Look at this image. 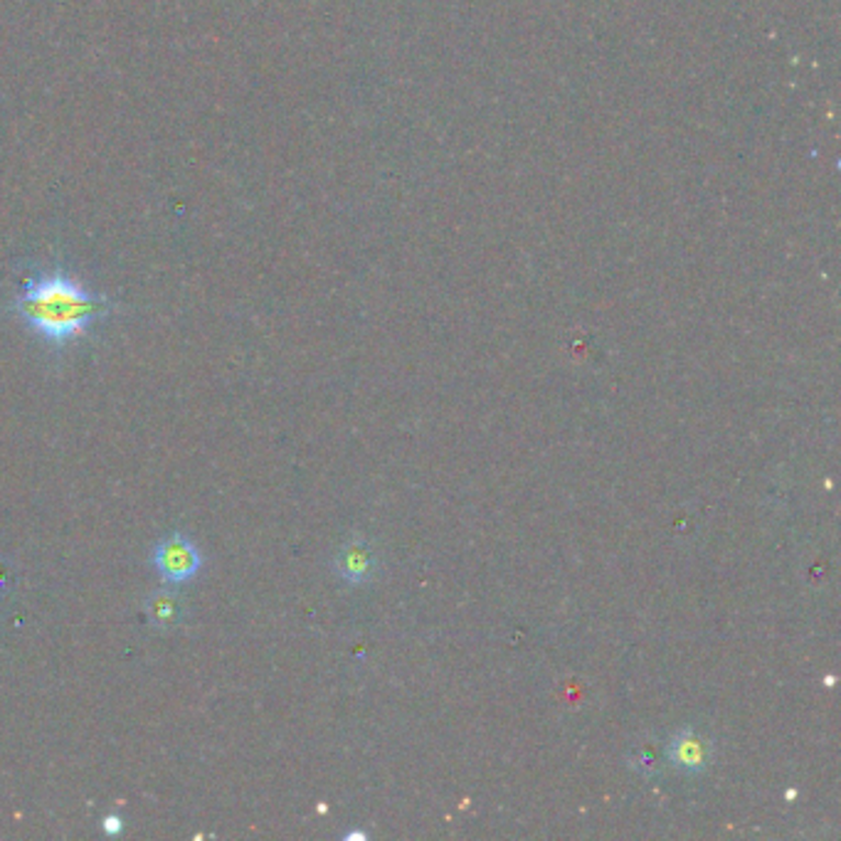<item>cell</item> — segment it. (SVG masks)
Returning <instances> with one entry per match:
<instances>
[{
    "mask_svg": "<svg viewBox=\"0 0 841 841\" xmlns=\"http://www.w3.org/2000/svg\"><path fill=\"white\" fill-rule=\"evenodd\" d=\"M154 563L168 583H186L200 570V553L186 536H168L156 548Z\"/></svg>",
    "mask_w": 841,
    "mask_h": 841,
    "instance_id": "7a4b0ae2",
    "label": "cell"
},
{
    "mask_svg": "<svg viewBox=\"0 0 841 841\" xmlns=\"http://www.w3.org/2000/svg\"><path fill=\"white\" fill-rule=\"evenodd\" d=\"M102 829H104V834H109V837H116V834H122L124 825H122V819H119L116 815H109V817H104Z\"/></svg>",
    "mask_w": 841,
    "mask_h": 841,
    "instance_id": "8992f818",
    "label": "cell"
},
{
    "mask_svg": "<svg viewBox=\"0 0 841 841\" xmlns=\"http://www.w3.org/2000/svg\"><path fill=\"white\" fill-rule=\"evenodd\" d=\"M15 312L49 344L63 346L67 340L85 336L87 328L109 312V302L104 296L87 292L65 272H49L27 279L25 289L15 299Z\"/></svg>",
    "mask_w": 841,
    "mask_h": 841,
    "instance_id": "6da1fadb",
    "label": "cell"
},
{
    "mask_svg": "<svg viewBox=\"0 0 841 841\" xmlns=\"http://www.w3.org/2000/svg\"><path fill=\"white\" fill-rule=\"evenodd\" d=\"M375 556L373 548L363 540H350L336 556V573L350 585H366L373 580L375 573Z\"/></svg>",
    "mask_w": 841,
    "mask_h": 841,
    "instance_id": "277c9868",
    "label": "cell"
},
{
    "mask_svg": "<svg viewBox=\"0 0 841 841\" xmlns=\"http://www.w3.org/2000/svg\"><path fill=\"white\" fill-rule=\"evenodd\" d=\"M148 615H152V619L156 625H173L176 617H178V599L168 593V590H161V593H156L152 597V603H148Z\"/></svg>",
    "mask_w": 841,
    "mask_h": 841,
    "instance_id": "5b68a950",
    "label": "cell"
},
{
    "mask_svg": "<svg viewBox=\"0 0 841 841\" xmlns=\"http://www.w3.org/2000/svg\"><path fill=\"white\" fill-rule=\"evenodd\" d=\"M710 753H714L710 743L704 736H698L694 728L679 730L666 745V758L672 760L674 767L684 770V773H700V770H706L710 763Z\"/></svg>",
    "mask_w": 841,
    "mask_h": 841,
    "instance_id": "3957f363",
    "label": "cell"
}]
</instances>
